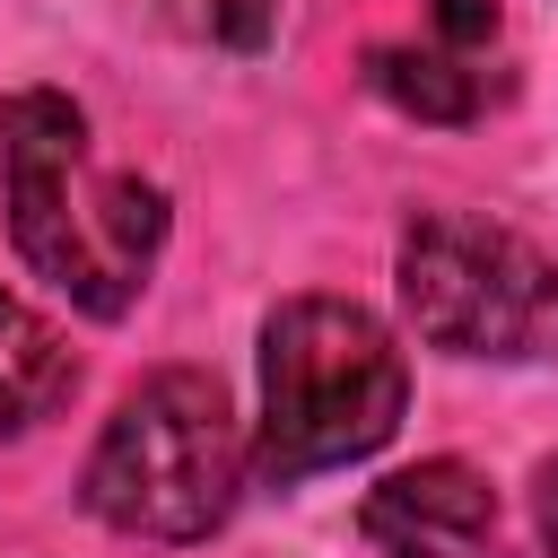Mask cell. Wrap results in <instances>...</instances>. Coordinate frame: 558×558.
<instances>
[{
    "label": "cell",
    "instance_id": "cell-5",
    "mask_svg": "<svg viewBox=\"0 0 558 558\" xmlns=\"http://www.w3.org/2000/svg\"><path fill=\"white\" fill-rule=\"evenodd\" d=\"M488 523H497V497H488V480H480L471 462H453V453H436V462H418V471H392V480L366 488V506H357V532H366L375 558H462V549L488 541Z\"/></svg>",
    "mask_w": 558,
    "mask_h": 558
},
{
    "label": "cell",
    "instance_id": "cell-8",
    "mask_svg": "<svg viewBox=\"0 0 558 558\" xmlns=\"http://www.w3.org/2000/svg\"><path fill=\"white\" fill-rule=\"evenodd\" d=\"M166 17L218 52H262L279 35V0H166Z\"/></svg>",
    "mask_w": 558,
    "mask_h": 558
},
{
    "label": "cell",
    "instance_id": "cell-1",
    "mask_svg": "<svg viewBox=\"0 0 558 558\" xmlns=\"http://www.w3.org/2000/svg\"><path fill=\"white\" fill-rule=\"evenodd\" d=\"M0 192L17 262L96 323H122L166 244V192L87 166V113L61 87L0 96Z\"/></svg>",
    "mask_w": 558,
    "mask_h": 558
},
{
    "label": "cell",
    "instance_id": "cell-6",
    "mask_svg": "<svg viewBox=\"0 0 558 558\" xmlns=\"http://www.w3.org/2000/svg\"><path fill=\"white\" fill-rule=\"evenodd\" d=\"M366 78H375V96L384 105H401V113H418V122H480V105H488V87H480V70H462V52H445V44H375L366 52Z\"/></svg>",
    "mask_w": 558,
    "mask_h": 558
},
{
    "label": "cell",
    "instance_id": "cell-2",
    "mask_svg": "<svg viewBox=\"0 0 558 558\" xmlns=\"http://www.w3.org/2000/svg\"><path fill=\"white\" fill-rule=\"evenodd\" d=\"M410 410V357L357 296H288L262 323V418L253 471L270 488L323 480L392 445Z\"/></svg>",
    "mask_w": 558,
    "mask_h": 558
},
{
    "label": "cell",
    "instance_id": "cell-4",
    "mask_svg": "<svg viewBox=\"0 0 558 558\" xmlns=\"http://www.w3.org/2000/svg\"><path fill=\"white\" fill-rule=\"evenodd\" d=\"M392 288L427 349L506 357V366L558 357V262L497 218H471V209L410 218L392 253Z\"/></svg>",
    "mask_w": 558,
    "mask_h": 558
},
{
    "label": "cell",
    "instance_id": "cell-11",
    "mask_svg": "<svg viewBox=\"0 0 558 558\" xmlns=\"http://www.w3.org/2000/svg\"><path fill=\"white\" fill-rule=\"evenodd\" d=\"M532 514H541V558H558V462H541V480H532Z\"/></svg>",
    "mask_w": 558,
    "mask_h": 558
},
{
    "label": "cell",
    "instance_id": "cell-7",
    "mask_svg": "<svg viewBox=\"0 0 558 558\" xmlns=\"http://www.w3.org/2000/svg\"><path fill=\"white\" fill-rule=\"evenodd\" d=\"M0 366H9L17 384H35V392H44V410H61V401H70V384H78V366H70L61 331H52V323H35L17 296H0Z\"/></svg>",
    "mask_w": 558,
    "mask_h": 558
},
{
    "label": "cell",
    "instance_id": "cell-9",
    "mask_svg": "<svg viewBox=\"0 0 558 558\" xmlns=\"http://www.w3.org/2000/svg\"><path fill=\"white\" fill-rule=\"evenodd\" d=\"M427 17H436V44L445 52H480L497 35V0H427Z\"/></svg>",
    "mask_w": 558,
    "mask_h": 558
},
{
    "label": "cell",
    "instance_id": "cell-3",
    "mask_svg": "<svg viewBox=\"0 0 558 558\" xmlns=\"http://www.w3.org/2000/svg\"><path fill=\"white\" fill-rule=\"evenodd\" d=\"M244 471H253V445H244L218 375L157 366L113 401V418L78 471V497L122 541H209L235 514Z\"/></svg>",
    "mask_w": 558,
    "mask_h": 558
},
{
    "label": "cell",
    "instance_id": "cell-10",
    "mask_svg": "<svg viewBox=\"0 0 558 558\" xmlns=\"http://www.w3.org/2000/svg\"><path fill=\"white\" fill-rule=\"evenodd\" d=\"M35 418H44V392L0 366V436H17V427H35Z\"/></svg>",
    "mask_w": 558,
    "mask_h": 558
}]
</instances>
